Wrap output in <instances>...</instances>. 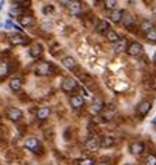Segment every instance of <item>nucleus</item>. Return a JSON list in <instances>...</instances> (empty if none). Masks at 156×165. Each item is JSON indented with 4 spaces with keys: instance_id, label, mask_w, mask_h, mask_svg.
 I'll use <instances>...</instances> for the list:
<instances>
[{
    "instance_id": "nucleus-16",
    "label": "nucleus",
    "mask_w": 156,
    "mask_h": 165,
    "mask_svg": "<svg viewBox=\"0 0 156 165\" xmlns=\"http://www.w3.org/2000/svg\"><path fill=\"white\" fill-rule=\"evenodd\" d=\"M123 15H124V11L123 10H113V11L110 13V20L113 22H115V24H118V22H121V20H123Z\"/></svg>"
},
{
    "instance_id": "nucleus-17",
    "label": "nucleus",
    "mask_w": 156,
    "mask_h": 165,
    "mask_svg": "<svg viewBox=\"0 0 156 165\" xmlns=\"http://www.w3.org/2000/svg\"><path fill=\"white\" fill-rule=\"evenodd\" d=\"M62 64H63L66 69H69V70H75L76 69V60H75L72 56H66V58L62 59Z\"/></svg>"
},
{
    "instance_id": "nucleus-33",
    "label": "nucleus",
    "mask_w": 156,
    "mask_h": 165,
    "mask_svg": "<svg viewBox=\"0 0 156 165\" xmlns=\"http://www.w3.org/2000/svg\"><path fill=\"white\" fill-rule=\"evenodd\" d=\"M152 60H153V63L156 64V52H155V55H153V59H152Z\"/></svg>"
},
{
    "instance_id": "nucleus-15",
    "label": "nucleus",
    "mask_w": 156,
    "mask_h": 165,
    "mask_svg": "<svg viewBox=\"0 0 156 165\" xmlns=\"http://www.w3.org/2000/svg\"><path fill=\"white\" fill-rule=\"evenodd\" d=\"M69 11L72 15H79L82 13V3L80 2H71L69 3Z\"/></svg>"
},
{
    "instance_id": "nucleus-23",
    "label": "nucleus",
    "mask_w": 156,
    "mask_h": 165,
    "mask_svg": "<svg viewBox=\"0 0 156 165\" xmlns=\"http://www.w3.org/2000/svg\"><path fill=\"white\" fill-rule=\"evenodd\" d=\"M121 22H123V25L124 27H127V28H131L132 25H134V17H132L131 14H124L123 15V20H121Z\"/></svg>"
},
{
    "instance_id": "nucleus-5",
    "label": "nucleus",
    "mask_w": 156,
    "mask_h": 165,
    "mask_svg": "<svg viewBox=\"0 0 156 165\" xmlns=\"http://www.w3.org/2000/svg\"><path fill=\"white\" fill-rule=\"evenodd\" d=\"M127 53H128L129 56H139L142 55V52H144V46L141 45V43H138V42H132L128 45V48L125 49Z\"/></svg>"
},
{
    "instance_id": "nucleus-26",
    "label": "nucleus",
    "mask_w": 156,
    "mask_h": 165,
    "mask_svg": "<svg viewBox=\"0 0 156 165\" xmlns=\"http://www.w3.org/2000/svg\"><path fill=\"white\" fill-rule=\"evenodd\" d=\"M145 165H156V155L155 154H148L145 158Z\"/></svg>"
},
{
    "instance_id": "nucleus-30",
    "label": "nucleus",
    "mask_w": 156,
    "mask_h": 165,
    "mask_svg": "<svg viewBox=\"0 0 156 165\" xmlns=\"http://www.w3.org/2000/svg\"><path fill=\"white\" fill-rule=\"evenodd\" d=\"M79 165H96V161L93 158H84L79 162Z\"/></svg>"
},
{
    "instance_id": "nucleus-8",
    "label": "nucleus",
    "mask_w": 156,
    "mask_h": 165,
    "mask_svg": "<svg viewBox=\"0 0 156 165\" xmlns=\"http://www.w3.org/2000/svg\"><path fill=\"white\" fill-rule=\"evenodd\" d=\"M7 118H9L10 120H13V122H17V120H20L23 118L21 109H19V108H15V107L9 108V109H7Z\"/></svg>"
},
{
    "instance_id": "nucleus-34",
    "label": "nucleus",
    "mask_w": 156,
    "mask_h": 165,
    "mask_svg": "<svg viewBox=\"0 0 156 165\" xmlns=\"http://www.w3.org/2000/svg\"><path fill=\"white\" fill-rule=\"evenodd\" d=\"M153 14L156 15V6H153Z\"/></svg>"
},
{
    "instance_id": "nucleus-24",
    "label": "nucleus",
    "mask_w": 156,
    "mask_h": 165,
    "mask_svg": "<svg viewBox=\"0 0 156 165\" xmlns=\"http://www.w3.org/2000/svg\"><path fill=\"white\" fill-rule=\"evenodd\" d=\"M113 50L115 53H119V52H124L125 50V41L124 39H119L118 42H115L113 45Z\"/></svg>"
},
{
    "instance_id": "nucleus-11",
    "label": "nucleus",
    "mask_w": 156,
    "mask_h": 165,
    "mask_svg": "<svg viewBox=\"0 0 156 165\" xmlns=\"http://www.w3.org/2000/svg\"><path fill=\"white\" fill-rule=\"evenodd\" d=\"M114 144H115V139L113 136H103L100 139V147L103 148H111Z\"/></svg>"
},
{
    "instance_id": "nucleus-3",
    "label": "nucleus",
    "mask_w": 156,
    "mask_h": 165,
    "mask_svg": "<svg viewBox=\"0 0 156 165\" xmlns=\"http://www.w3.org/2000/svg\"><path fill=\"white\" fill-rule=\"evenodd\" d=\"M25 148H28V150H31L32 153H41V144H40V140L35 137H30L25 140Z\"/></svg>"
},
{
    "instance_id": "nucleus-31",
    "label": "nucleus",
    "mask_w": 156,
    "mask_h": 165,
    "mask_svg": "<svg viewBox=\"0 0 156 165\" xmlns=\"http://www.w3.org/2000/svg\"><path fill=\"white\" fill-rule=\"evenodd\" d=\"M113 116H114V111L111 109V111H108L107 113H103V120H106V122H107V120H111Z\"/></svg>"
},
{
    "instance_id": "nucleus-29",
    "label": "nucleus",
    "mask_w": 156,
    "mask_h": 165,
    "mask_svg": "<svg viewBox=\"0 0 156 165\" xmlns=\"http://www.w3.org/2000/svg\"><path fill=\"white\" fill-rule=\"evenodd\" d=\"M42 13L44 14H51V13H54V6L52 4H45V6L42 7Z\"/></svg>"
},
{
    "instance_id": "nucleus-19",
    "label": "nucleus",
    "mask_w": 156,
    "mask_h": 165,
    "mask_svg": "<svg viewBox=\"0 0 156 165\" xmlns=\"http://www.w3.org/2000/svg\"><path fill=\"white\" fill-rule=\"evenodd\" d=\"M34 17L30 14H24L20 17V24L23 25V27H32L34 25Z\"/></svg>"
},
{
    "instance_id": "nucleus-35",
    "label": "nucleus",
    "mask_w": 156,
    "mask_h": 165,
    "mask_svg": "<svg viewBox=\"0 0 156 165\" xmlns=\"http://www.w3.org/2000/svg\"><path fill=\"white\" fill-rule=\"evenodd\" d=\"M128 165H131V164H128Z\"/></svg>"
},
{
    "instance_id": "nucleus-14",
    "label": "nucleus",
    "mask_w": 156,
    "mask_h": 165,
    "mask_svg": "<svg viewBox=\"0 0 156 165\" xmlns=\"http://www.w3.org/2000/svg\"><path fill=\"white\" fill-rule=\"evenodd\" d=\"M108 30H110V24H108V21H106V20H101V21H98V24L96 25V31H97L98 34H101V35L107 34Z\"/></svg>"
},
{
    "instance_id": "nucleus-2",
    "label": "nucleus",
    "mask_w": 156,
    "mask_h": 165,
    "mask_svg": "<svg viewBox=\"0 0 156 165\" xmlns=\"http://www.w3.org/2000/svg\"><path fill=\"white\" fill-rule=\"evenodd\" d=\"M61 87H62V90H63L65 92L71 94V92H73L77 88V82H76V80L72 78V77H66V78H63Z\"/></svg>"
},
{
    "instance_id": "nucleus-12",
    "label": "nucleus",
    "mask_w": 156,
    "mask_h": 165,
    "mask_svg": "<svg viewBox=\"0 0 156 165\" xmlns=\"http://www.w3.org/2000/svg\"><path fill=\"white\" fill-rule=\"evenodd\" d=\"M106 109V105H104V101L101 98H96L93 101V105H92V111L94 113H101L103 111Z\"/></svg>"
},
{
    "instance_id": "nucleus-18",
    "label": "nucleus",
    "mask_w": 156,
    "mask_h": 165,
    "mask_svg": "<svg viewBox=\"0 0 156 165\" xmlns=\"http://www.w3.org/2000/svg\"><path fill=\"white\" fill-rule=\"evenodd\" d=\"M41 53H42V45L40 43H34L30 48V56L31 58H40Z\"/></svg>"
},
{
    "instance_id": "nucleus-25",
    "label": "nucleus",
    "mask_w": 156,
    "mask_h": 165,
    "mask_svg": "<svg viewBox=\"0 0 156 165\" xmlns=\"http://www.w3.org/2000/svg\"><path fill=\"white\" fill-rule=\"evenodd\" d=\"M9 73H10V67H9V64H6V63L0 64V77H6Z\"/></svg>"
},
{
    "instance_id": "nucleus-4",
    "label": "nucleus",
    "mask_w": 156,
    "mask_h": 165,
    "mask_svg": "<svg viewBox=\"0 0 156 165\" xmlns=\"http://www.w3.org/2000/svg\"><path fill=\"white\" fill-rule=\"evenodd\" d=\"M150 109H152V102L142 101V102H139L138 107H136V115H139L141 118H144L150 112Z\"/></svg>"
},
{
    "instance_id": "nucleus-10",
    "label": "nucleus",
    "mask_w": 156,
    "mask_h": 165,
    "mask_svg": "<svg viewBox=\"0 0 156 165\" xmlns=\"http://www.w3.org/2000/svg\"><path fill=\"white\" fill-rule=\"evenodd\" d=\"M69 101H71V105L75 109H80V108L84 107V99H83L82 95H72Z\"/></svg>"
},
{
    "instance_id": "nucleus-13",
    "label": "nucleus",
    "mask_w": 156,
    "mask_h": 165,
    "mask_svg": "<svg viewBox=\"0 0 156 165\" xmlns=\"http://www.w3.org/2000/svg\"><path fill=\"white\" fill-rule=\"evenodd\" d=\"M51 116V108L49 107H42L37 111V118L40 120H46Z\"/></svg>"
},
{
    "instance_id": "nucleus-22",
    "label": "nucleus",
    "mask_w": 156,
    "mask_h": 165,
    "mask_svg": "<svg viewBox=\"0 0 156 165\" xmlns=\"http://www.w3.org/2000/svg\"><path fill=\"white\" fill-rule=\"evenodd\" d=\"M23 86V81L21 78H11L10 80V88H11V91H20V88H21Z\"/></svg>"
},
{
    "instance_id": "nucleus-1",
    "label": "nucleus",
    "mask_w": 156,
    "mask_h": 165,
    "mask_svg": "<svg viewBox=\"0 0 156 165\" xmlns=\"http://www.w3.org/2000/svg\"><path fill=\"white\" fill-rule=\"evenodd\" d=\"M35 74L37 76H49L55 71V67H54V64H51L49 62H38L35 64V69H34Z\"/></svg>"
},
{
    "instance_id": "nucleus-32",
    "label": "nucleus",
    "mask_w": 156,
    "mask_h": 165,
    "mask_svg": "<svg viewBox=\"0 0 156 165\" xmlns=\"http://www.w3.org/2000/svg\"><path fill=\"white\" fill-rule=\"evenodd\" d=\"M97 165H108V162L107 161H101V162H98Z\"/></svg>"
},
{
    "instance_id": "nucleus-28",
    "label": "nucleus",
    "mask_w": 156,
    "mask_h": 165,
    "mask_svg": "<svg viewBox=\"0 0 156 165\" xmlns=\"http://www.w3.org/2000/svg\"><path fill=\"white\" fill-rule=\"evenodd\" d=\"M145 37H146V39L149 41V42H156V30H152V31H149V32H146Z\"/></svg>"
},
{
    "instance_id": "nucleus-6",
    "label": "nucleus",
    "mask_w": 156,
    "mask_h": 165,
    "mask_svg": "<svg viewBox=\"0 0 156 165\" xmlns=\"http://www.w3.org/2000/svg\"><path fill=\"white\" fill-rule=\"evenodd\" d=\"M10 39V43L14 46H19V45H27L28 42H30V39H28L25 35H21V34H11L9 37Z\"/></svg>"
},
{
    "instance_id": "nucleus-20",
    "label": "nucleus",
    "mask_w": 156,
    "mask_h": 165,
    "mask_svg": "<svg viewBox=\"0 0 156 165\" xmlns=\"http://www.w3.org/2000/svg\"><path fill=\"white\" fill-rule=\"evenodd\" d=\"M139 28H141V31H144L145 34H146V32H149V31L155 30V24H153L150 20H142Z\"/></svg>"
},
{
    "instance_id": "nucleus-9",
    "label": "nucleus",
    "mask_w": 156,
    "mask_h": 165,
    "mask_svg": "<svg viewBox=\"0 0 156 165\" xmlns=\"http://www.w3.org/2000/svg\"><path fill=\"white\" fill-rule=\"evenodd\" d=\"M144 150H145V146L142 141H132V143L129 144V151H131V154H134V155H139Z\"/></svg>"
},
{
    "instance_id": "nucleus-7",
    "label": "nucleus",
    "mask_w": 156,
    "mask_h": 165,
    "mask_svg": "<svg viewBox=\"0 0 156 165\" xmlns=\"http://www.w3.org/2000/svg\"><path fill=\"white\" fill-rule=\"evenodd\" d=\"M84 147L87 148V151H90V153H94V151H97L98 148H100V139H97L96 136H93V137H89L87 140H86Z\"/></svg>"
},
{
    "instance_id": "nucleus-27",
    "label": "nucleus",
    "mask_w": 156,
    "mask_h": 165,
    "mask_svg": "<svg viewBox=\"0 0 156 165\" xmlns=\"http://www.w3.org/2000/svg\"><path fill=\"white\" fill-rule=\"evenodd\" d=\"M115 6H117L115 0H106V2H104V7H106V9H108V10H111V11H113V10H115Z\"/></svg>"
},
{
    "instance_id": "nucleus-21",
    "label": "nucleus",
    "mask_w": 156,
    "mask_h": 165,
    "mask_svg": "<svg viewBox=\"0 0 156 165\" xmlns=\"http://www.w3.org/2000/svg\"><path fill=\"white\" fill-rule=\"evenodd\" d=\"M106 38H107V39L110 41L111 43H115V42H118V41L121 39V38H119V35L117 34L114 30H108L107 34H106Z\"/></svg>"
}]
</instances>
